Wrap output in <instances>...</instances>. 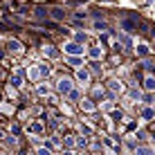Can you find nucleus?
<instances>
[{
	"instance_id": "obj_9",
	"label": "nucleus",
	"mask_w": 155,
	"mask_h": 155,
	"mask_svg": "<svg viewBox=\"0 0 155 155\" xmlns=\"http://www.w3.org/2000/svg\"><path fill=\"white\" fill-rule=\"evenodd\" d=\"M153 115H155V113H153L151 108H146V110L142 113V117H144V119H153Z\"/></svg>"
},
{
	"instance_id": "obj_1",
	"label": "nucleus",
	"mask_w": 155,
	"mask_h": 155,
	"mask_svg": "<svg viewBox=\"0 0 155 155\" xmlns=\"http://www.w3.org/2000/svg\"><path fill=\"white\" fill-rule=\"evenodd\" d=\"M65 50L70 52V54H83V47L79 45V43H68V45H65Z\"/></svg>"
},
{
	"instance_id": "obj_13",
	"label": "nucleus",
	"mask_w": 155,
	"mask_h": 155,
	"mask_svg": "<svg viewBox=\"0 0 155 155\" xmlns=\"http://www.w3.org/2000/svg\"><path fill=\"white\" fill-rule=\"evenodd\" d=\"M70 63H72V65H74V68H77V65H79V63H81V61H79V58H77V56H72V58H70Z\"/></svg>"
},
{
	"instance_id": "obj_5",
	"label": "nucleus",
	"mask_w": 155,
	"mask_h": 155,
	"mask_svg": "<svg viewBox=\"0 0 155 155\" xmlns=\"http://www.w3.org/2000/svg\"><path fill=\"white\" fill-rule=\"evenodd\" d=\"M81 108L83 110H94V104L92 101H81Z\"/></svg>"
},
{
	"instance_id": "obj_15",
	"label": "nucleus",
	"mask_w": 155,
	"mask_h": 155,
	"mask_svg": "<svg viewBox=\"0 0 155 155\" xmlns=\"http://www.w3.org/2000/svg\"><path fill=\"white\" fill-rule=\"evenodd\" d=\"M2 56H5V52H2V50H0V58H2Z\"/></svg>"
},
{
	"instance_id": "obj_14",
	"label": "nucleus",
	"mask_w": 155,
	"mask_h": 155,
	"mask_svg": "<svg viewBox=\"0 0 155 155\" xmlns=\"http://www.w3.org/2000/svg\"><path fill=\"white\" fill-rule=\"evenodd\" d=\"M41 74H50V68H47V65H41Z\"/></svg>"
},
{
	"instance_id": "obj_2",
	"label": "nucleus",
	"mask_w": 155,
	"mask_h": 155,
	"mask_svg": "<svg viewBox=\"0 0 155 155\" xmlns=\"http://www.w3.org/2000/svg\"><path fill=\"white\" fill-rule=\"evenodd\" d=\"M58 90H61V92H70L72 90V81L70 79H61V81H58Z\"/></svg>"
},
{
	"instance_id": "obj_3",
	"label": "nucleus",
	"mask_w": 155,
	"mask_h": 155,
	"mask_svg": "<svg viewBox=\"0 0 155 155\" xmlns=\"http://www.w3.org/2000/svg\"><path fill=\"white\" fill-rule=\"evenodd\" d=\"M52 18H56V20H63V18H65V12H63L61 7H54V9H52Z\"/></svg>"
},
{
	"instance_id": "obj_7",
	"label": "nucleus",
	"mask_w": 155,
	"mask_h": 155,
	"mask_svg": "<svg viewBox=\"0 0 155 155\" xmlns=\"http://www.w3.org/2000/svg\"><path fill=\"white\" fill-rule=\"evenodd\" d=\"M77 79H79V81H88V72H85V70H79V72H77Z\"/></svg>"
},
{
	"instance_id": "obj_12",
	"label": "nucleus",
	"mask_w": 155,
	"mask_h": 155,
	"mask_svg": "<svg viewBox=\"0 0 155 155\" xmlns=\"http://www.w3.org/2000/svg\"><path fill=\"white\" fill-rule=\"evenodd\" d=\"M12 83H14V85H20V74H14V77H12Z\"/></svg>"
},
{
	"instance_id": "obj_6",
	"label": "nucleus",
	"mask_w": 155,
	"mask_h": 155,
	"mask_svg": "<svg viewBox=\"0 0 155 155\" xmlns=\"http://www.w3.org/2000/svg\"><path fill=\"white\" fill-rule=\"evenodd\" d=\"M90 56H92V58H99V56H101V50H99V47H90Z\"/></svg>"
},
{
	"instance_id": "obj_11",
	"label": "nucleus",
	"mask_w": 155,
	"mask_h": 155,
	"mask_svg": "<svg viewBox=\"0 0 155 155\" xmlns=\"http://www.w3.org/2000/svg\"><path fill=\"white\" fill-rule=\"evenodd\" d=\"M137 52H140L142 56H146V54H148V47H146V45H140V47H137Z\"/></svg>"
},
{
	"instance_id": "obj_10",
	"label": "nucleus",
	"mask_w": 155,
	"mask_h": 155,
	"mask_svg": "<svg viewBox=\"0 0 155 155\" xmlns=\"http://www.w3.org/2000/svg\"><path fill=\"white\" fill-rule=\"evenodd\" d=\"M45 54L54 58V56H58V52H56V50H52V47H45Z\"/></svg>"
},
{
	"instance_id": "obj_8",
	"label": "nucleus",
	"mask_w": 155,
	"mask_h": 155,
	"mask_svg": "<svg viewBox=\"0 0 155 155\" xmlns=\"http://www.w3.org/2000/svg\"><path fill=\"white\" fill-rule=\"evenodd\" d=\"M9 50L18 52V50H20V43H18V41H9Z\"/></svg>"
},
{
	"instance_id": "obj_4",
	"label": "nucleus",
	"mask_w": 155,
	"mask_h": 155,
	"mask_svg": "<svg viewBox=\"0 0 155 155\" xmlns=\"http://www.w3.org/2000/svg\"><path fill=\"white\" fill-rule=\"evenodd\" d=\"M144 88H146V90H155V79H153V77H148L146 81H144Z\"/></svg>"
}]
</instances>
